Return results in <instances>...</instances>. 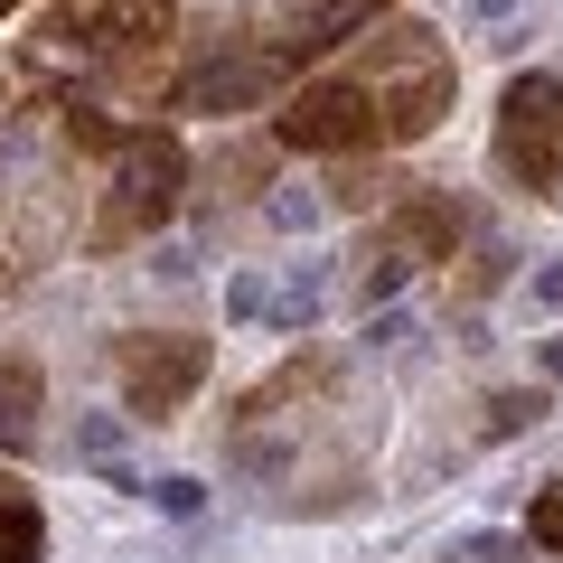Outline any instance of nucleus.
Masks as SVG:
<instances>
[{
    "label": "nucleus",
    "instance_id": "20",
    "mask_svg": "<svg viewBox=\"0 0 563 563\" xmlns=\"http://www.w3.org/2000/svg\"><path fill=\"white\" fill-rule=\"evenodd\" d=\"M0 282H20V273H10V254H0Z\"/></svg>",
    "mask_w": 563,
    "mask_h": 563
},
{
    "label": "nucleus",
    "instance_id": "5",
    "mask_svg": "<svg viewBox=\"0 0 563 563\" xmlns=\"http://www.w3.org/2000/svg\"><path fill=\"white\" fill-rule=\"evenodd\" d=\"M488 169L507 179V198H554L563 188V76L554 66H517L488 122Z\"/></svg>",
    "mask_w": 563,
    "mask_h": 563
},
{
    "label": "nucleus",
    "instance_id": "19",
    "mask_svg": "<svg viewBox=\"0 0 563 563\" xmlns=\"http://www.w3.org/2000/svg\"><path fill=\"white\" fill-rule=\"evenodd\" d=\"M10 10H29V0H0V20H10Z\"/></svg>",
    "mask_w": 563,
    "mask_h": 563
},
{
    "label": "nucleus",
    "instance_id": "12",
    "mask_svg": "<svg viewBox=\"0 0 563 563\" xmlns=\"http://www.w3.org/2000/svg\"><path fill=\"white\" fill-rule=\"evenodd\" d=\"M526 544H544V554H563V488H544V498L526 507Z\"/></svg>",
    "mask_w": 563,
    "mask_h": 563
},
{
    "label": "nucleus",
    "instance_id": "1",
    "mask_svg": "<svg viewBox=\"0 0 563 563\" xmlns=\"http://www.w3.org/2000/svg\"><path fill=\"white\" fill-rule=\"evenodd\" d=\"M385 413L357 395L339 347H301L254 376L225 413V470L263 488L273 517H357L376 498Z\"/></svg>",
    "mask_w": 563,
    "mask_h": 563
},
{
    "label": "nucleus",
    "instance_id": "13",
    "mask_svg": "<svg viewBox=\"0 0 563 563\" xmlns=\"http://www.w3.org/2000/svg\"><path fill=\"white\" fill-rule=\"evenodd\" d=\"M141 498L161 507V517H198V507H207V488H198V479H151Z\"/></svg>",
    "mask_w": 563,
    "mask_h": 563
},
{
    "label": "nucleus",
    "instance_id": "2",
    "mask_svg": "<svg viewBox=\"0 0 563 563\" xmlns=\"http://www.w3.org/2000/svg\"><path fill=\"white\" fill-rule=\"evenodd\" d=\"M451 103H461V57L442 47V29L376 20L320 76L282 95L273 151H291V161H395V151L442 132Z\"/></svg>",
    "mask_w": 563,
    "mask_h": 563
},
{
    "label": "nucleus",
    "instance_id": "18",
    "mask_svg": "<svg viewBox=\"0 0 563 563\" xmlns=\"http://www.w3.org/2000/svg\"><path fill=\"white\" fill-rule=\"evenodd\" d=\"M0 122H10V76H0Z\"/></svg>",
    "mask_w": 563,
    "mask_h": 563
},
{
    "label": "nucleus",
    "instance_id": "14",
    "mask_svg": "<svg viewBox=\"0 0 563 563\" xmlns=\"http://www.w3.org/2000/svg\"><path fill=\"white\" fill-rule=\"evenodd\" d=\"M225 320H273V291H263L254 273H235L225 282Z\"/></svg>",
    "mask_w": 563,
    "mask_h": 563
},
{
    "label": "nucleus",
    "instance_id": "10",
    "mask_svg": "<svg viewBox=\"0 0 563 563\" xmlns=\"http://www.w3.org/2000/svg\"><path fill=\"white\" fill-rule=\"evenodd\" d=\"M544 413H554V385H498V395H479V442H517Z\"/></svg>",
    "mask_w": 563,
    "mask_h": 563
},
{
    "label": "nucleus",
    "instance_id": "6",
    "mask_svg": "<svg viewBox=\"0 0 563 563\" xmlns=\"http://www.w3.org/2000/svg\"><path fill=\"white\" fill-rule=\"evenodd\" d=\"M207 366H217V347L198 339V329H122L113 339V385H122V422H179L188 395L207 385Z\"/></svg>",
    "mask_w": 563,
    "mask_h": 563
},
{
    "label": "nucleus",
    "instance_id": "16",
    "mask_svg": "<svg viewBox=\"0 0 563 563\" xmlns=\"http://www.w3.org/2000/svg\"><path fill=\"white\" fill-rule=\"evenodd\" d=\"M536 385H554V395H563V329H554V339H536Z\"/></svg>",
    "mask_w": 563,
    "mask_h": 563
},
{
    "label": "nucleus",
    "instance_id": "15",
    "mask_svg": "<svg viewBox=\"0 0 563 563\" xmlns=\"http://www.w3.org/2000/svg\"><path fill=\"white\" fill-rule=\"evenodd\" d=\"M76 451H85V461H113V451H122V422H76Z\"/></svg>",
    "mask_w": 563,
    "mask_h": 563
},
{
    "label": "nucleus",
    "instance_id": "17",
    "mask_svg": "<svg viewBox=\"0 0 563 563\" xmlns=\"http://www.w3.org/2000/svg\"><path fill=\"white\" fill-rule=\"evenodd\" d=\"M470 10H479V20H507V10H517V0H470Z\"/></svg>",
    "mask_w": 563,
    "mask_h": 563
},
{
    "label": "nucleus",
    "instance_id": "9",
    "mask_svg": "<svg viewBox=\"0 0 563 563\" xmlns=\"http://www.w3.org/2000/svg\"><path fill=\"white\" fill-rule=\"evenodd\" d=\"M404 188H413V179H404L395 161H339V179H329V207H347V217H366V207H376V217H385Z\"/></svg>",
    "mask_w": 563,
    "mask_h": 563
},
{
    "label": "nucleus",
    "instance_id": "3",
    "mask_svg": "<svg viewBox=\"0 0 563 563\" xmlns=\"http://www.w3.org/2000/svg\"><path fill=\"white\" fill-rule=\"evenodd\" d=\"M95 169H103L95 217H85V235H76L85 254H132V244H151L188 207V141L169 132V122H122Z\"/></svg>",
    "mask_w": 563,
    "mask_h": 563
},
{
    "label": "nucleus",
    "instance_id": "7",
    "mask_svg": "<svg viewBox=\"0 0 563 563\" xmlns=\"http://www.w3.org/2000/svg\"><path fill=\"white\" fill-rule=\"evenodd\" d=\"M38 413H47V366L29 339H0V451L20 461L38 451Z\"/></svg>",
    "mask_w": 563,
    "mask_h": 563
},
{
    "label": "nucleus",
    "instance_id": "8",
    "mask_svg": "<svg viewBox=\"0 0 563 563\" xmlns=\"http://www.w3.org/2000/svg\"><path fill=\"white\" fill-rule=\"evenodd\" d=\"M47 554V507L20 488V470H0V563H38Z\"/></svg>",
    "mask_w": 563,
    "mask_h": 563
},
{
    "label": "nucleus",
    "instance_id": "4",
    "mask_svg": "<svg viewBox=\"0 0 563 563\" xmlns=\"http://www.w3.org/2000/svg\"><path fill=\"white\" fill-rule=\"evenodd\" d=\"M461 244H470V207L451 198V188L413 179L357 244H347V301H357V310L395 301L413 273H432V263H461Z\"/></svg>",
    "mask_w": 563,
    "mask_h": 563
},
{
    "label": "nucleus",
    "instance_id": "11",
    "mask_svg": "<svg viewBox=\"0 0 563 563\" xmlns=\"http://www.w3.org/2000/svg\"><path fill=\"white\" fill-rule=\"evenodd\" d=\"M517 310H526V320L563 310V254H554V263H536V273H517Z\"/></svg>",
    "mask_w": 563,
    "mask_h": 563
}]
</instances>
